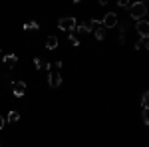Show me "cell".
Here are the masks:
<instances>
[{"instance_id":"obj_14","label":"cell","mask_w":149,"mask_h":147,"mask_svg":"<svg viewBox=\"0 0 149 147\" xmlns=\"http://www.w3.org/2000/svg\"><path fill=\"white\" fill-rule=\"evenodd\" d=\"M143 123L149 125V107H143Z\"/></svg>"},{"instance_id":"obj_16","label":"cell","mask_w":149,"mask_h":147,"mask_svg":"<svg viewBox=\"0 0 149 147\" xmlns=\"http://www.w3.org/2000/svg\"><path fill=\"white\" fill-rule=\"evenodd\" d=\"M143 46H145V42H143V38H139L137 42H135V50H141Z\"/></svg>"},{"instance_id":"obj_9","label":"cell","mask_w":149,"mask_h":147,"mask_svg":"<svg viewBox=\"0 0 149 147\" xmlns=\"http://www.w3.org/2000/svg\"><path fill=\"white\" fill-rule=\"evenodd\" d=\"M46 48H48V50H56V48H58V38H56V36H48Z\"/></svg>"},{"instance_id":"obj_2","label":"cell","mask_w":149,"mask_h":147,"mask_svg":"<svg viewBox=\"0 0 149 147\" xmlns=\"http://www.w3.org/2000/svg\"><path fill=\"white\" fill-rule=\"evenodd\" d=\"M76 26H78V20L72 18V16H66V18H60V20H58V28L64 30V32H74Z\"/></svg>"},{"instance_id":"obj_11","label":"cell","mask_w":149,"mask_h":147,"mask_svg":"<svg viewBox=\"0 0 149 147\" xmlns=\"http://www.w3.org/2000/svg\"><path fill=\"white\" fill-rule=\"evenodd\" d=\"M93 34H95L97 40H103V38H105V28H103V26H97V28L93 30Z\"/></svg>"},{"instance_id":"obj_19","label":"cell","mask_w":149,"mask_h":147,"mask_svg":"<svg viewBox=\"0 0 149 147\" xmlns=\"http://www.w3.org/2000/svg\"><path fill=\"white\" fill-rule=\"evenodd\" d=\"M145 48H147V50H149V40H147V42H145Z\"/></svg>"},{"instance_id":"obj_20","label":"cell","mask_w":149,"mask_h":147,"mask_svg":"<svg viewBox=\"0 0 149 147\" xmlns=\"http://www.w3.org/2000/svg\"><path fill=\"white\" fill-rule=\"evenodd\" d=\"M2 58H4V56H0V62H2Z\"/></svg>"},{"instance_id":"obj_18","label":"cell","mask_w":149,"mask_h":147,"mask_svg":"<svg viewBox=\"0 0 149 147\" xmlns=\"http://www.w3.org/2000/svg\"><path fill=\"white\" fill-rule=\"evenodd\" d=\"M4 121H6V119H4V117H2V115H0V129H2V127H4Z\"/></svg>"},{"instance_id":"obj_10","label":"cell","mask_w":149,"mask_h":147,"mask_svg":"<svg viewBox=\"0 0 149 147\" xmlns=\"http://www.w3.org/2000/svg\"><path fill=\"white\" fill-rule=\"evenodd\" d=\"M6 119H8L10 123H16V121L20 119V113H18V111H8V115H6Z\"/></svg>"},{"instance_id":"obj_7","label":"cell","mask_w":149,"mask_h":147,"mask_svg":"<svg viewBox=\"0 0 149 147\" xmlns=\"http://www.w3.org/2000/svg\"><path fill=\"white\" fill-rule=\"evenodd\" d=\"M34 64H36V68H38V70H50V68H52V64L44 62L42 58H36V60H34Z\"/></svg>"},{"instance_id":"obj_1","label":"cell","mask_w":149,"mask_h":147,"mask_svg":"<svg viewBox=\"0 0 149 147\" xmlns=\"http://www.w3.org/2000/svg\"><path fill=\"white\" fill-rule=\"evenodd\" d=\"M147 14V6L143 4V2H133L131 6H129V16L137 22V20H143V16Z\"/></svg>"},{"instance_id":"obj_6","label":"cell","mask_w":149,"mask_h":147,"mask_svg":"<svg viewBox=\"0 0 149 147\" xmlns=\"http://www.w3.org/2000/svg\"><path fill=\"white\" fill-rule=\"evenodd\" d=\"M12 93L16 98H24L26 95V84L24 82H12Z\"/></svg>"},{"instance_id":"obj_5","label":"cell","mask_w":149,"mask_h":147,"mask_svg":"<svg viewBox=\"0 0 149 147\" xmlns=\"http://www.w3.org/2000/svg\"><path fill=\"white\" fill-rule=\"evenodd\" d=\"M102 26L103 28H115L117 26V14L115 12H107L102 20Z\"/></svg>"},{"instance_id":"obj_13","label":"cell","mask_w":149,"mask_h":147,"mask_svg":"<svg viewBox=\"0 0 149 147\" xmlns=\"http://www.w3.org/2000/svg\"><path fill=\"white\" fill-rule=\"evenodd\" d=\"M141 105H143V107H149V90L143 91V95H141Z\"/></svg>"},{"instance_id":"obj_8","label":"cell","mask_w":149,"mask_h":147,"mask_svg":"<svg viewBox=\"0 0 149 147\" xmlns=\"http://www.w3.org/2000/svg\"><path fill=\"white\" fill-rule=\"evenodd\" d=\"M2 62H4V64H8V66L12 68V66L18 62V58H16V54H6V56L2 58Z\"/></svg>"},{"instance_id":"obj_3","label":"cell","mask_w":149,"mask_h":147,"mask_svg":"<svg viewBox=\"0 0 149 147\" xmlns=\"http://www.w3.org/2000/svg\"><path fill=\"white\" fill-rule=\"evenodd\" d=\"M48 84H50V88H60V84H62V72L54 66L48 70Z\"/></svg>"},{"instance_id":"obj_15","label":"cell","mask_w":149,"mask_h":147,"mask_svg":"<svg viewBox=\"0 0 149 147\" xmlns=\"http://www.w3.org/2000/svg\"><path fill=\"white\" fill-rule=\"evenodd\" d=\"M68 40H70V44H72V46H80V40H78V38H76L74 34H70Z\"/></svg>"},{"instance_id":"obj_4","label":"cell","mask_w":149,"mask_h":147,"mask_svg":"<svg viewBox=\"0 0 149 147\" xmlns=\"http://www.w3.org/2000/svg\"><path fill=\"white\" fill-rule=\"evenodd\" d=\"M135 30H137L139 38L149 40V22H147V20H137V24H135Z\"/></svg>"},{"instance_id":"obj_12","label":"cell","mask_w":149,"mask_h":147,"mask_svg":"<svg viewBox=\"0 0 149 147\" xmlns=\"http://www.w3.org/2000/svg\"><path fill=\"white\" fill-rule=\"evenodd\" d=\"M38 28H40V24L34 22V20H30V22L24 24V30H38Z\"/></svg>"},{"instance_id":"obj_17","label":"cell","mask_w":149,"mask_h":147,"mask_svg":"<svg viewBox=\"0 0 149 147\" xmlns=\"http://www.w3.org/2000/svg\"><path fill=\"white\" fill-rule=\"evenodd\" d=\"M117 4H119L121 8H129V6H131V2H127V0H119Z\"/></svg>"}]
</instances>
